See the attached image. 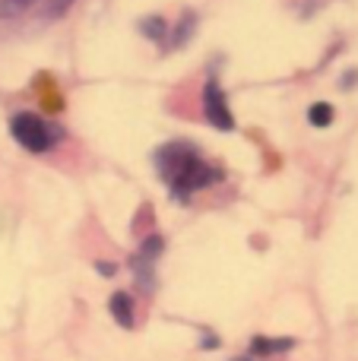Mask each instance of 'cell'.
<instances>
[{
  "instance_id": "obj_1",
  "label": "cell",
  "mask_w": 358,
  "mask_h": 361,
  "mask_svg": "<svg viewBox=\"0 0 358 361\" xmlns=\"http://www.w3.org/2000/svg\"><path fill=\"white\" fill-rule=\"evenodd\" d=\"M152 165L168 187L171 200L178 203H187L197 190H206L209 184L222 180V169L209 165L203 152L187 140H171V143L159 146L152 152Z\"/></svg>"
},
{
  "instance_id": "obj_2",
  "label": "cell",
  "mask_w": 358,
  "mask_h": 361,
  "mask_svg": "<svg viewBox=\"0 0 358 361\" xmlns=\"http://www.w3.org/2000/svg\"><path fill=\"white\" fill-rule=\"evenodd\" d=\"M10 133H13V140H16L25 152H35V156L51 152L63 140L61 127H51L48 121L38 118V114H32V111L13 114V118H10Z\"/></svg>"
},
{
  "instance_id": "obj_3",
  "label": "cell",
  "mask_w": 358,
  "mask_h": 361,
  "mask_svg": "<svg viewBox=\"0 0 358 361\" xmlns=\"http://www.w3.org/2000/svg\"><path fill=\"white\" fill-rule=\"evenodd\" d=\"M203 118L222 133L235 130L232 105H228V95H226V89H222V82L216 80V73H209L206 86H203Z\"/></svg>"
},
{
  "instance_id": "obj_4",
  "label": "cell",
  "mask_w": 358,
  "mask_h": 361,
  "mask_svg": "<svg viewBox=\"0 0 358 361\" xmlns=\"http://www.w3.org/2000/svg\"><path fill=\"white\" fill-rule=\"evenodd\" d=\"M159 254H162V235L152 231V235L140 244L137 254L130 257V273L137 276L140 288H143L146 295L156 292V260H159Z\"/></svg>"
},
{
  "instance_id": "obj_5",
  "label": "cell",
  "mask_w": 358,
  "mask_h": 361,
  "mask_svg": "<svg viewBox=\"0 0 358 361\" xmlns=\"http://www.w3.org/2000/svg\"><path fill=\"white\" fill-rule=\"evenodd\" d=\"M289 349H295V339H270V336H254L251 339V352L247 355L254 358H279L285 355Z\"/></svg>"
},
{
  "instance_id": "obj_6",
  "label": "cell",
  "mask_w": 358,
  "mask_h": 361,
  "mask_svg": "<svg viewBox=\"0 0 358 361\" xmlns=\"http://www.w3.org/2000/svg\"><path fill=\"white\" fill-rule=\"evenodd\" d=\"M108 314L114 317V324H118V326H124V330H133L137 317H133V298H130V292H114L111 298H108Z\"/></svg>"
},
{
  "instance_id": "obj_7",
  "label": "cell",
  "mask_w": 358,
  "mask_h": 361,
  "mask_svg": "<svg viewBox=\"0 0 358 361\" xmlns=\"http://www.w3.org/2000/svg\"><path fill=\"white\" fill-rule=\"evenodd\" d=\"M35 95H38V102H42L44 111H63V95H61L57 82L51 80L48 73H42L35 80Z\"/></svg>"
},
{
  "instance_id": "obj_8",
  "label": "cell",
  "mask_w": 358,
  "mask_h": 361,
  "mask_svg": "<svg viewBox=\"0 0 358 361\" xmlns=\"http://www.w3.org/2000/svg\"><path fill=\"white\" fill-rule=\"evenodd\" d=\"M194 32H197V13L194 10H184V16L178 19V25L168 32V44H165V51L184 48V44L194 38Z\"/></svg>"
},
{
  "instance_id": "obj_9",
  "label": "cell",
  "mask_w": 358,
  "mask_h": 361,
  "mask_svg": "<svg viewBox=\"0 0 358 361\" xmlns=\"http://www.w3.org/2000/svg\"><path fill=\"white\" fill-rule=\"evenodd\" d=\"M140 32H143V35L149 38V42H156L159 48L165 51V44H168V32H171V29L165 25V19L156 13V16H143V19H140Z\"/></svg>"
},
{
  "instance_id": "obj_10",
  "label": "cell",
  "mask_w": 358,
  "mask_h": 361,
  "mask_svg": "<svg viewBox=\"0 0 358 361\" xmlns=\"http://www.w3.org/2000/svg\"><path fill=\"white\" fill-rule=\"evenodd\" d=\"M333 105L330 102H314V105L308 108V121H311V127H317V130H323V127H330L333 124Z\"/></svg>"
},
{
  "instance_id": "obj_11",
  "label": "cell",
  "mask_w": 358,
  "mask_h": 361,
  "mask_svg": "<svg viewBox=\"0 0 358 361\" xmlns=\"http://www.w3.org/2000/svg\"><path fill=\"white\" fill-rule=\"evenodd\" d=\"M32 4H38V0H0V19L19 16V13H25Z\"/></svg>"
},
{
  "instance_id": "obj_12",
  "label": "cell",
  "mask_w": 358,
  "mask_h": 361,
  "mask_svg": "<svg viewBox=\"0 0 358 361\" xmlns=\"http://www.w3.org/2000/svg\"><path fill=\"white\" fill-rule=\"evenodd\" d=\"M95 269H99L101 276H114V273H118V267H114V263H101V260L95 263Z\"/></svg>"
},
{
  "instance_id": "obj_13",
  "label": "cell",
  "mask_w": 358,
  "mask_h": 361,
  "mask_svg": "<svg viewBox=\"0 0 358 361\" xmlns=\"http://www.w3.org/2000/svg\"><path fill=\"white\" fill-rule=\"evenodd\" d=\"M355 76H358L355 70H352V73H346V76H342V89H352V86H355Z\"/></svg>"
},
{
  "instance_id": "obj_14",
  "label": "cell",
  "mask_w": 358,
  "mask_h": 361,
  "mask_svg": "<svg viewBox=\"0 0 358 361\" xmlns=\"http://www.w3.org/2000/svg\"><path fill=\"white\" fill-rule=\"evenodd\" d=\"M235 361H264V358H254V355H241V358H235Z\"/></svg>"
}]
</instances>
